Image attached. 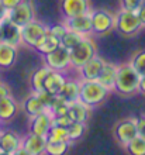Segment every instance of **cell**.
I'll return each instance as SVG.
<instances>
[{"mask_svg": "<svg viewBox=\"0 0 145 155\" xmlns=\"http://www.w3.org/2000/svg\"><path fill=\"white\" fill-rule=\"evenodd\" d=\"M65 81H66V76L64 75V72L49 69L48 75H47V78H45V81H44V90L48 92L49 94L57 96V94H59Z\"/></svg>", "mask_w": 145, "mask_h": 155, "instance_id": "e0dca14e", "label": "cell"}, {"mask_svg": "<svg viewBox=\"0 0 145 155\" xmlns=\"http://www.w3.org/2000/svg\"><path fill=\"white\" fill-rule=\"evenodd\" d=\"M72 143L66 140V141H48L47 148H45V154L48 155H64L69 151Z\"/></svg>", "mask_w": 145, "mask_h": 155, "instance_id": "484cf974", "label": "cell"}, {"mask_svg": "<svg viewBox=\"0 0 145 155\" xmlns=\"http://www.w3.org/2000/svg\"><path fill=\"white\" fill-rule=\"evenodd\" d=\"M110 90L97 81H82L79 90V100L89 107L99 106L106 100Z\"/></svg>", "mask_w": 145, "mask_h": 155, "instance_id": "7a4b0ae2", "label": "cell"}, {"mask_svg": "<svg viewBox=\"0 0 145 155\" xmlns=\"http://www.w3.org/2000/svg\"><path fill=\"white\" fill-rule=\"evenodd\" d=\"M116 75H117V66L110 62H104L101 68L97 82L107 87L109 90H114V83H116Z\"/></svg>", "mask_w": 145, "mask_h": 155, "instance_id": "ffe728a7", "label": "cell"}, {"mask_svg": "<svg viewBox=\"0 0 145 155\" xmlns=\"http://www.w3.org/2000/svg\"><path fill=\"white\" fill-rule=\"evenodd\" d=\"M23 110L25 111L27 116L32 117V116H37V114H40V113H42L44 110H48V109L45 107L44 103L41 102V99L37 96V93L32 92L28 97L24 100V103H23Z\"/></svg>", "mask_w": 145, "mask_h": 155, "instance_id": "603a6c76", "label": "cell"}, {"mask_svg": "<svg viewBox=\"0 0 145 155\" xmlns=\"http://www.w3.org/2000/svg\"><path fill=\"white\" fill-rule=\"evenodd\" d=\"M20 2H21V0H2L3 6L7 8V10H12L13 7H16V6L20 3Z\"/></svg>", "mask_w": 145, "mask_h": 155, "instance_id": "8d00e7d4", "label": "cell"}, {"mask_svg": "<svg viewBox=\"0 0 145 155\" xmlns=\"http://www.w3.org/2000/svg\"><path fill=\"white\" fill-rule=\"evenodd\" d=\"M61 10L65 18L90 13L89 0H61Z\"/></svg>", "mask_w": 145, "mask_h": 155, "instance_id": "5bb4252c", "label": "cell"}, {"mask_svg": "<svg viewBox=\"0 0 145 155\" xmlns=\"http://www.w3.org/2000/svg\"><path fill=\"white\" fill-rule=\"evenodd\" d=\"M68 138V130L65 127L55 126L51 127V130L47 134V141H66Z\"/></svg>", "mask_w": 145, "mask_h": 155, "instance_id": "f1b7e54d", "label": "cell"}, {"mask_svg": "<svg viewBox=\"0 0 145 155\" xmlns=\"http://www.w3.org/2000/svg\"><path fill=\"white\" fill-rule=\"evenodd\" d=\"M103 64H104V61L96 55L92 59H89L86 64H83L81 68H77L79 75L82 76V81H97L99 74L103 68Z\"/></svg>", "mask_w": 145, "mask_h": 155, "instance_id": "2e32d148", "label": "cell"}, {"mask_svg": "<svg viewBox=\"0 0 145 155\" xmlns=\"http://www.w3.org/2000/svg\"><path fill=\"white\" fill-rule=\"evenodd\" d=\"M113 133H114V138L117 140V143L121 144L123 147H125L134 137L138 135L137 120H135V118L121 120V121H118L116 124Z\"/></svg>", "mask_w": 145, "mask_h": 155, "instance_id": "9c48e42d", "label": "cell"}, {"mask_svg": "<svg viewBox=\"0 0 145 155\" xmlns=\"http://www.w3.org/2000/svg\"><path fill=\"white\" fill-rule=\"evenodd\" d=\"M82 38H83V35L75 33V31H72V30H68L66 34L61 38V45L65 47V48H68V49H72L73 47L82 40Z\"/></svg>", "mask_w": 145, "mask_h": 155, "instance_id": "f546056e", "label": "cell"}, {"mask_svg": "<svg viewBox=\"0 0 145 155\" xmlns=\"http://www.w3.org/2000/svg\"><path fill=\"white\" fill-rule=\"evenodd\" d=\"M47 143H48V141H47V137H44V135L28 133L24 138H21V147L17 154H25V155L45 154Z\"/></svg>", "mask_w": 145, "mask_h": 155, "instance_id": "ba28073f", "label": "cell"}, {"mask_svg": "<svg viewBox=\"0 0 145 155\" xmlns=\"http://www.w3.org/2000/svg\"><path fill=\"white\" fill-rule=\"evenodd\" d=\"M6 96H10V89H8V86L3 82H0V99L6 97Z\"/></svg>", "mask_w": 145, "mask_h": 155, "instance_id": "74e56055", "label": "cell"}, {"mask_svg": "<svg viewBox=\"0 0 145 155\" xmlns=\"http://www.w3.org/2000/svg\"><path fill=\"white\" fill-rule=\"evenodd\" d=\"M65 24L68 30H72L75 33L81 34L83 37H87L92 33V18H90V13L81 14V16L68 17L65 18Z\"/></svg>", "mask_w": 145, "mask_h": 155, "instance_id": "4fadbf2b", "label": "cell"}, {"mask_svg": "<svg viewBox=\"0 0 145 155\" xmlns=\"http://www.w3.org/2000/svg\"><path fill=\"white\" fill-rule=\"evenodd\" d=\"M49 72L48 66H40L38 69L31 75V87L34 93H38V92H42L44 90V81L47 75Z\"/></svg>", "mask_w": 145, "mask_h": 155, "instance_id": "d4e9b609", "label": "cell"}, {"mask_svg": "<svg viewBox=\"0 0 145 155\" xmlns=\"http://www.w3.org/2000/svg\"><path fill=\"white\" fill-rule=\"evenodd\" d=\"M138 85H140V74L134 69L131 64L117 66L116 83H114L116 92L123 96H131L138 92Z\"/></svg>", "mask_w": 145, "mask_h": 155, "instance_id": "6da1fadb", "label": "cell"}, {"mask_svg": "<svg viewBox=\"0 0 145 155\" xmlns=\"http://www.w3.org/2000/svg\"><path fill=\"white\" fill-rule=\"evenodd\" d=\"M7 13L8 10L3 6V3H2V0H0V21L4 20V18H7Z\"/></svg>", "mask_w": 145, "mask_h": 155, "instance_id": "ab89813d", "label": "cell"}, {"mask_svg": "<svg viewBox=\"0 0 145 155\" xmlns=\"http://www.w3.org/2000/svg\"><path fill=\"white\" fill-rule=\"evenodd\" d=\"M0 154H2V151H0Z\"/></svg>", "mask_w": 145, "mask_h": 155, "instance_id": "60d3db41", "label": "cell"}, {"mask_svg": "<svg viewBox=\"0 0 145 155\" xmlns=\"http://www.w3.org/2000/svg\"><path fill=\"white\" fill-rule=\"evenodd\" d=\"M54 126V116L51 110H44L42 113L31 117V123H30V133L38 135H44L47 137L48 131L51 130V127Z\"/></svg>", "mask_w": 145, "mask_h": 155, "instance_id": "8fae6325", "label": "cell"}, {"mask_svg": "<svg viewBox=\"0 0 145 155\" xmlns=\"http://www.w3.org/2000/svg\"><path fill=\"white\" fill-rule=\"evenodd\" d=\"M137 130L138 135L145 137V117H141L140 120H137Z\"/></svg>", "mask_w": 145, "mask_h": 155, "instance_id": "e575fe53", "label": "cell"}, {"mask_svg": "<svg viewBox=\"0 0 145 155\" xmlns=\"http://www.w3.org/2000/svg\"><path fill=\"white\" fill-rule=\"evenodd\" d=\"M18 106H17L16 100L12 96H6V97L0 99V121L7 123L14 118L17 114Z\"/></svg>", "mask_w": 145, "mask_h": 155, "instance_id": "44dd1931", "label": "cell"}, {"mask_svg": "<svg viewBox=\"0 0 145 155\" xmlns=\"http://www.w3.org/2000/svg\"><path fill=\"white\" fill-rule=\"evenodd\" d=\"M17 61V45L0 41V69L12 68Z\"/></svg>", "mask_w": 145, "mask_h": 155, "instance_id": "ac0fdd59", "label": "cell"}, {"mask_svg": "<svg viewBox=\"0 0 145 155\" xmlns=\"http://www.w3.org/2000/svg\"><path fill=\"white\" fill-rule=\"evenodd\" d=\"M142 0H121V10L127 12H137L141 6Z\"/></svg>", "mask_w": 145, "mask_h": 155, "instance_id": "d6a6232c", "label": "cell"}, {"mask_svg": "<svg viewBox=\"0 0 145 155\" xmlns=\"http://www.w3.org/2000/svg\"><path fill=\"white\" fill-rule=\"evenodd\" d=\"M131 65L140 75H145V49H140L138 52L134 54Z\"/></svg>", "mask_w": 145, "mask_h": 155, "instance_id": "4dcf8cb0", "label": "cell"}, {"mask_svg": "<svg viewBox=\"0 0 145 155\" xmlns=\"http://www.w3.org/2000/svg\"><path fill=\"white\" fill-rule=\"evenodd\" d=\"M69 52H71V66L73 68H81L89 59L97 55L96 45L89 37H83L72 49H69Z\"/></svg>", "mask_w": 145, "mask_h": 155, "instance_id": "277c9868", "label": "cell"}, {"mask_svg": "<svg viewBox=\"0 0 145 155\" xmlns=\"http://www.w3.org/2000/svg\"><path fill=\"white\" fill-rule=\"evenodd\" d=\"M89 113H90V107L85 104L81 100H76L69 104L68 114L72 118V121H81V123H87Z\"/></svg>", "mask_w": 145, "mask_h": 155, "instance_id": "7402d4cb", "label": "cell"}, {"mask_svg": "<svg viewBox=\"0 0 145 155\" xmlns=\"http://www.w3.org/2000/svg\"><path fill=\"white\" fill-rule=\"evenodd\" d=\"M59 45H61L59 38H57L54 34L47 31V33L44 34V37L38 41V44L35 45L34 49H35L37 52H40L41 55H44V54H48V52H51V51H54V49H57Z\"/></svg>", "mask_w": 145, "mask_h": 155, "instance_id": "cb8c5ba5", "label": "cell"}, {"mask_svg": "<svg viewBox=\"0 0 145 155\" xmlns=\"http://www.w3.org/2000/svg\"><path fill=\"white\" fill-rule=\"evenodd\" d=\"M0 41L12 45H18L21 42V27L14 24L8 18L0 21Z\"/></svg>", "mask_w": 145, "mask_h": 155, "instance_id": "7c38bea8", "label": "cell"}, {"mask_svg": "<svg viewBox=\"0 0 145 155\" xmlns=\"http://www.w3.org/2000/svg\"><path fill=\"white\" fill-rule=\"evenodd\" d=\"M137 14H138V17H140V20H141L142 25L145 27V0H142L141 6H140V8L137 10Z\"/></svg>", "mask_w": 145, "mask_h": 155, "instance_id": "d590c367", "label": "cell"}, {"mask_svg": "<svg viewBox=\"0 0 145 155\" xmlns=\"http://www.w3.org/2000/svg\"><path fill=\"white\" fill-rule=\"evenodd\" d=\"M68 138L71 143L81 140L86 133V123H81V121H72L68 126Z\"/></svg>", "mask_w": 145, "mask_h": 155, "instance_id": "4316f807", "label": "cell"}, {"mask_svg": "<svg viewBox=\"0 0 145 155\" xmlns=\"http://www.w3.org/2000/svg\"><path fill=\"white\" fill-rule=\"evenodd\" d=\"M7 18L13 21L14 24L18 27L28 24L30 21L35 20V13H34V7L30 0H21L16 7H13L12 10H8Z\"/></svg>", "mask_w": 145, "mask_h": 155, "instance_id": "8992f818", "label": "cell"}, {"mask_svg": "<svg viewBox=\"0 0 145 155\" xmlns=\"http://www.w3.org/2000/svg\"><path fill=\"white\" fill-rule=\"evenodd\" d=\"M138 92L145 94V75H140V85H138Z\"/></svg>", "mask_w": 145, "mask_h": 155, "instance_id": "f35d334b", "label": "cell"}, {"mask_svg": "<svg viewBox=\"0 0 145 155\" xmlns=\"http://www.w3.org/2000/svg\"><path fill=\"white\" fill-rule=\"evenodd\" d=\"M79 90H81V82L75 81V79H66L59 92V96L65 103H71L79 100Z\"/></svg>", "mask_w": 145, "mask_h": 155, "instance_id": "d6986e66", "label": "cell"}, {"mask_svg": "<svg viewBox=\"0 0 145 155\" xmlns=\"http://www.w3.org/2000/svg\"><path fill=\"white\" fill-rule=\"evenodd\" d=\"M45 66H48L51 71H61L64 72L71 66V52L68 48L59 45L57 49H54L48 54L42 55Z\"/></svg>", "mask_w": 145, "mask_h": 155, "instance_id": "5b68a950", "label": "cell"}, {"mask_svg": "<svg viewBox=\"0 0 145 155\" xmlns=\"http://www.w3.org/2000/svg\"><path fill=\"white\" fill-rule=\"evenodd\" d=\"M142 23L138 17L137 12H127L121 10L116 17H114V28L125 37H131L140 33L142 30Z\"/></svg>", "mask_w": 145, "mask_h": 155, "instance_id": "3957f363", "label": "cell"}, {"mask_svg": "<svg viewBox=\"0 0 145 155\" xmlns=\"http://www.w3.org/2000/svg\"><path fill=\"white\" fill-rule=\"evenodd\" d=\"M124 148L131 155H145V137L142 135L134 137Z\"/></svg>", "mask_w": 145, "mask_h": 155, "instance_id": "83f0119b", "label": "cell"}, {"mask_svg": "<svg viewBox=\"0 0 145 155\" xmlns=\"http://www.w3.org/2000/svg\"><path fill=\"white\" fill-rule=\"evenodd\" d=\"M48 31L51 34H54L57 38H62L66 34V31H68V27H66V24L65 23H59V24H54L51 25V27H48Z\"/></svg>", "mask_w": 145, "mask_h": 155, "instance_id": "1f68e13d", "label": "cell"}, {"mask_svg": "<svg viewBox=\"0 0 145 155\" xmlns=\"http://www.w3.org/2000/svg\"><path fill=\"white\" fill-rule=\"evenodd\" d=\"M21 147V138L12 130L0 131V151L2 154H17Z\"/></svg>", "mask_w": 145, "mask_h": 155, "instance_id": "9a60e30c", "label": "cell"}, {"mask_svg": "<svg viewBox=\"0 0 145 155\" xmlns=\"http://www.w3.org/2000/svg\"><path fill=\"white\" fill-rule=\"evenodd\" d=\"M48 31V27L37 20L30 21L28 24L21 27V42L27 47L35 48L38 41L44 37V34Z\"/></svg>", "mask_w": 145, "mask_h": 155, "instance_id": "52a82bcc", "label": "cell"}, {"mask_svg": "<svg viewBox=\"0 0 145 155\" xmlns=\"http://www.w3.org/2000/svg\"><path fill=\"white\" fill-rule=\"evenodd\" d=\"M90 18H92V33L97 35L107 34L114 28V16H111L106 10L90 12Z\"/></svg>", "mask_w": 145, "mask_h": 155, "instance_id": "30bf717a", "label": "cell"}, {"mask_svg": "<svg viewBox=\"0 0 145 155\" xmlns=\"http://www.w3.org/2000/svg\"><path fill=\"white\" fill-rule=\"evenodd\" d=\"M72 123V118L69 117V114H64V116H58V117H54V124L55 126H61L68 128V126Z\"/></svg>", "mask_w": 145, "mask_h": 155, "instance_id": "836d02e7", "label": "cell"}]
</instances>
